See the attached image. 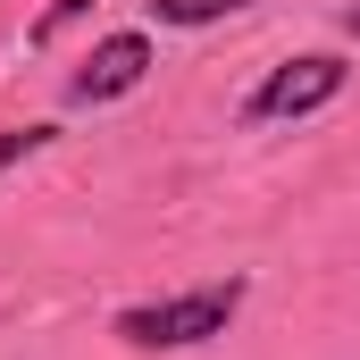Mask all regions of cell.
Returning <instances> with one entry per match:
<instances>
[{"label": "cell", "mask_w": 360, "mask_h": 360, "mask_svg": "<svg viewBox=\"0 0 360 360\" xmlns=\"http://www.w3.org/2000/svg\"><path fill=\"white\" fill-rule=\"evenodd\" d=\"M235 310H243V276H226V285H193V293H168V302H134V310H117V344H134V352H193V344L226 335Z\"/></svg>", "instance_id": "cell-1"}, {"label": "cell", "mask_w": 360, "mask_h": 360, "mask_svg": "<svg viewBox=\"0 0 360 360\" xmlns=\"http://www.w3.org/2000/svg\"><path fill=\"white\" fill-rule=\"evenodd\" d=\"M344 59L335 51H310V59H285V68H269V84L252 92V117H310V109H327L335 92H344Z\"/></svg>", "instance_id": "cell-2"}, {"label": "cell", "mask_w": 360, "mask_h": 360, "mask_svg": "<svg viewBox=\"0 0 360 360\" xmlns=\"http://www.w3.org/2000/svg\"><path fill=\"white\" fill-rule=\"evenodd\" d=\"M143 76H151V34H101L92 59L68 76V101H76V109H101V101L134 92Z\"/></svg>", "instance_id": "cell-3"}, {"label": "cell", "mask_w": 360, "mask_h": 360, "mask_svg": "<svg viewBox=\"0 0 360 360\" xmlns=\"http://www.w3.org/2000/svg\"><path fill=\"white\" fill-rule=\"evenodd\" d=\"M160 25H210V17H235V8H252V0H143Z\"/></svg>", "instance_id": "cell-4"}, {"label": "cell", "mask_w": 360, "mask_h": 360, "mask_svg": "<svg viewBox=\"0 0 360 360\" xmlns=\"http://www.w3.org/2000/svg\"><path fill=\"white\" fill-rule=\"evenodd\" d=\"M51 134H59V126H0V176L25 168L34 151H51Z\"/></svg>", "instance_id": "cell-5"}, {"label": "cell", "mask_w": 360, "mask_h": 360, "mask_svg": "<svg viewBox=\"0 0 360 360\" xmlns=\"http://www.w3.org/2000/svg\"><path fill=\"white\" fill-rule=\"evenodd\" d=\"M84 8H101V0H51V8L34 17V42H59V34H68V25H76Z\"/></svg>", "instance_id": "cell-6"}, {"label": "cell", "mask_w": 360, "mask_h": 360, "mask_svg": "<svg viewBox=\"0 0 360 360\" xmlns=\"http://www.w3.org/2000/svg\"><path fill=\"white\" fill-rule=\"evenodd\" d=\"M344 25H352V34H360V8H352V17H344Z\"/></svg>", "instance_id": "cell-7"}]
</instances>
